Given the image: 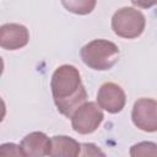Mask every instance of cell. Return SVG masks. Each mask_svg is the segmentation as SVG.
Wrapping results in <instances>:
<instances>
[{"mask_svg":"<svg viewBox=\"0 0 157 157\" xmlns=\"http://www.w3.org/2000/svg\"><path fill=\"white\" fill-rule=\"evenodd\" d=\"M50 88L58 110L66 118L86 103L87 92L81 81L78 70L72 65H61L52 75Z\"/></svg>","mask_w":157,"mask_h":157,"instance_id":"cell-1","label":"cell"},{"mask_svg":"<svg viewBox=\"0 0 157 157\" xmlns=\"http://www.w3.org/2000/svg\"><path fill=\"white\" fill-rule=\"evenodd\" d=\"M82 61L91 69L104 71L112 69L119 60V48L107 39H93L81 48Z\"/></svg>","mask_w":157,"mask_h":157,"instance_id":"cell-2","label":"cell"},{"mask_svg":"<svg viewBox=\"0 0 157 157\" xmlns=\"http://www.w3.org/2000/svg\"><path fill=\"white\" fill-rule=\"evenodd\" d=\"M146 20L142 12L134 7H121L112 17V28L121 38L132 39L144 32Z\"/></svg>","mask_w":157,"mask_h":157,"instance_id":"cell-3","label":"cell"},{"mask_svg":"<svg viewBox=\"0 0 157 157\" xmlns=\"http://www.w3.org/2000/svg\"><path fill=\"white\" fill-rule=\"evenodd\" d=\"M103 119L104 115L99 105L94 102H86L71 115V126L77 134L87 135L94 132Z\"/></svg>","mask_w":157,"mask_h":157,"instance_id":"cell-4","label":"cell"},{"mask_svg":"<svg viewBox=\"0 0 157 157\" xmlns=\"http://www.w3.org/2000/svg\"><path fill=\"white\" fill-rule=\"evenodd\" d=\"M131 119L134 125L142 131H157V102L151 98L137 99L132 107Z\"/></svg>","mask_w":157,"mask_h":157,"instance_id":"cell-5","label":"cell"},{"mask_svg":"<svg viewBox=\"0 0 157 157\" xmlns=\"http://www.w3.org/2000/svg\"><path fill=\"white\" fill-rule=\"evenodd\" d=\"M125 102V92L119 85L114 82H105L99 87L97 103L101 109H104L110 114H117L123 110Z\"/></svg>","mask_w":157,"mask_h":157,"instance_id":"cell-6","label":"cell"},{"mask_svg":"<svg viewBox=\"0 0 157 157\" xmlns=\"http://www.w3.org/2000/svg\"><path fill=\"white\" fill-rule=\"evenodd\" d=\"M28 29L20 23H5L0 27V45L6 50H16L27 45Z\"/></svg>","mask_w":157,"mask_h":157,"instance_id":"cell-7","label":"cell"},{"mask_svg":"<svg viewBox=\"0 0 157 157\" xmlns=\"http://www.w3.org/2000/svg\"><path fill=\"white\" fill-rule=\"evenodd\" d=\"M20 146L26 157H44L49 155L50 139L42 131H33L22 139Z\"/></svg>","mask_w":157,"mask_h":157,"instance_id":"cell-8","label":"cell"},{"mask_svg":"<svg viewBox=\"0 0 157 157\" xmlns=\"http://www.w3.org/2000/svg\"><path fill=\"white\" fill-rule=\"evenodd\" d=\"M81 144L66 135H55L50 139L49 157H78Z\"/></svg>","mask_w":157,"mask_h":157,"instance_id":"cell-9","label":"cell"},{"mask_svg":"<svg viewBox=\"0 0 157 157\" xmlns=\"http://www.w3.org/2000/svg\"><path fill=\"white\" fill-rule=\"evenodd\" d=\"M130 157H157V144L141 141L130 147Z\"/></svg>","mask_w":157,"mask_h":157,"instance_id":"cell-10","label":"cell"},{"mask_svg":"<svg viewBox=\"0 0 157 157\" xmlns=\"http://www.w3.org/2000/svg\"><path fill=\"white\" fill-rule=\"evenodd\" d=\"M63 6L66 7L67 11L77 13V15H87L90 13L94 6L96 1L94 0H75V1H63Z\"/></svg>","mask_w":157,"mask_h":157,"instance_id":"cell-11","label":"cell"},{"mask_svg":"<svg viewBox=\"0 0 157 157\" xmlns=\"http://www.w3.org/2000/svg\"><path fill=\"white\" fill-rule=\"evenodd\" d=\"M0 157H26L21 146L13 142H6L0 146Z\"/></svg>","mask_w":157,"mask_h":157,"instance_id":"cell-12","label":"cell"},{"mask_svg":"<svg viewBox=\"0 0 157 157\" xmlns=\"http://www.w3.org/2000/svg\"><path fill=\"white\" fill-rule=\"evenodd\" d=\"M78 157H107V156L97 145L92 142H85L81 144V152Z\"/></svg>","mask_w":157,"mask_h":157,"instance_id":"cell-13","label":"cell"}]
</instances>
